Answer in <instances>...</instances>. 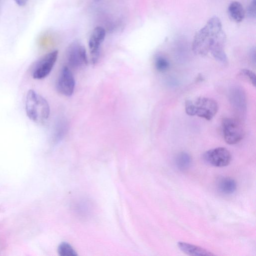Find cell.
I'll return each instance as SVG.
<instances>
[{"label": "cell", "mask_w": 256, "mask_h": 256, "mask_svg": "<svg viewBox=\"0 0 256 256\" xmlns=\"http://www.w3.org/2000/svg\"><path fill=\"white\" fill-rule=\"evenodd\" d=\"M106 36V31L101 26H97L92 32L89 40L88 48L90 53L91 62L96 63L99 58L100 47Z\"/></svg>", "instance_id": "10"}, {"label": "cell", "mask_w": 256, "mask_h": 256, "mask_svg": "<svg viewBox=\"0 0 256 256\" xmlns=\"http://www.w3.org/2000/svg\"><path fill=\"white\" fill-rule=\"evenodd\" d=\"M229 100L234 110L240 116H244L247 110V98L244 90L240 86L232 88L229 92Z\"/></svg>", "instance_id": "9"}, {"label": "cell", "mask_w": 256, "mask_h": 256, "mask_svg": "<svg viewBox=\"0 0 256 256\" xmlns=\"http://www.w3.org/2000/svg\"><path fill=\"white\" fill-rule=\"evenodd\" d=\"M66 60L68 65L73 69H80L86 66L88 58L84 46L77 42L71 44L66 50Z\"/></svg>", "instance_id": "6"}, {"label": "cell", "mask_w": 256, "mask_h": 256, "mask_svg": "<svg viewBox=\"0 0 256 256\" xmlns=\"http://www.w3.org/2000/svg\"><path fill=\"white\" fill-rule=\"evenodd\" d=\"M178 248L184 254L194 256H211L214 254L210 252L197 246L185 242H179L177 243Z\"/></svg>", "instance_id": "11"}, {"label": "cell", "mask_w": 256, "mask_h": 256, "mask_svg": "<svg viewBox=\"0 0 256 256\" xmlns=\"http://www.w3.org/2000/svg\"><path fill=\"white\" fill-rule=\"evenodd\" d=\"M58 51L54 50L43 56L34 64L32 70L34 78L42 80L52 71L58 58Z\"/></svg>", "instance_id": "5"}, {"label": "cell", "mask_w": 256, "mask_h": 256, "mask_svg": "<svg viewBox=\"0 0 256 256\" xmlns=\"http://www.w3.org/2000/svg\"><path fill=\"white\" fill-rule=\"evenodd\" d=\"M218 191L224 194H230L236 189V181L229 177H222L220 178L216 184Z\"/></svg>", "instance_id": "12"}, {"label": "cell", "mask_w": 256, "mask_h": 256, "mask_svg": "<svg viewBox=\"0 0 256 256\" xmlns=\"http://www.w3.org/2000/svg\"><path fill=\"white\" fill-rule=\"evenodd\" d=\"M247 16L252 18H255L256 16V0H252L246 10Z\"/></svg>", "instance_id": "18"}, {"label": "cell", "mask_w": 256, "mask_h": 256, "mask_svg": "<svg viewBox=\"0 0 256 256\" xmlns=\"http://www.w3.org/2000/svg\"><path fill=\"white\" fill-rule=\"evenodd\" d=\"M228 12L231 19L236 22H242L245 16V11L242 5L237 1L232 2L230 4Z\"/></svg>", "instance_id": "13"}, {"label": "cell", "mask_w": 256, "mask_h": 256, "mask_svg": "<svg viewBox=\"0 0 256 256\" xmlns=\"http://www.w3.org/2000/svg\"><path fill=\"white\" fill-rule=\"evenodd\" d=\"M250 59L251 61L253 62L254 64L256 63V49L254 48H252L250 50Z\"/></svg>", "instance_id": "19"}, {"label": "cell", "mask_w": 256, "mask_h": 256, "mask_svg": "<svg viewBox=\"0 0 256 256\" xmlns=\"http://www.w3.org/2000/svg\"><path fill=\"white\" fill-rule=\"evenodd\" d=\"M202 157L206 162L216 167L227 166L232 160L230 152L224 147L210 150L204 154Z\"/></svg>", "instance_id": "7"}, {"label": "cell", "mask_w": 256, "mask_h": 256, "mask_svg": "<svg viewBox=\"0 0 256 256\" xmlns=\"http://www.w3.org/2000/svg\"><path fill=\"white\" fill-rule=\"evenodd\" d=\"M57 90L60 94L70 96L74 92L75 88V80L72 72L68 66L62 68L56 83Z\"/></svg>", "instance_id": "8"}, {"label": "cell", "mask_w": 256, "mask_h": 256, "mask_svg": "<svg viewBox=\"0 0 256 256\" xmlns=\"http://www.w3.org/2000/svg\"><path fill=\"white\" fill-rule=\"evenodd\" d=\"M16 3L20 6H24L26 2L28 0H14Z\"/></svg>", "instance_id": "20"}, {"label": "cell", "mask_w": 256, "mask_h": 256, "mask_svg": "<svg viewBox=\"0 0 256 256\" xmlns=\"http://www.w3.org/2000/svg\"><path fill=\"white\" fill-rule=\"evenodd\" d=\"M154 66L160 72L166 71L170 66V62L167 58L162 56H158L154 60Z\"/></svg>", "instance_id": "15"}, {"label": "cell", "mask_w": 256, "mask_h": 256, "mask_svg": "<svg viewBox=\"0 0 256 256\" xmlns=\"http://www.w3.org/2000/svg\"><path fill=\"white\" fill-rule=\"evenodd\" d=\"M239 74L245 77L254 86L256 84V76L255 73L252 70L242 68L240 71Z\"/></svg>", "instance_id": "17"}, {"label": "cell", "mask_w": 256, "mask_h": 256, "mask_svg": "<svg viewBox=\"0 0 256 256\" xmlns=\"http://www.w3.org/2000/svg\"><path fill=\"white\" fill-rule=\"evenodd\" d=\"M222 130L224 138L229 144H238L244 134L242 124L237 118H224L222 120Z\"/></svg>", "instance_id": "4"}, {"label": "cell", "mask_w": 256, "mask_h": 256, "mask_svg": "<svg viewBox=\"0 0 256 256\" xmlns=\"http://www.w3.org/2000/svg\"><path fill=\"white\" fill-rule=\"evenodd\" d=\"M184 108L186 112L189 116H197L210 120L218 112V104L213 98L199 96L194 100H186Z\"/></svg>", "instance_id": "3"}, {"label": "cell", "mask_w": 256, "mask_h": 256, "mask_svg": "<svg viewBox=\"0 0 256 256\" xmlns=\"http://www.w3.org/2000/svg\"><path fill=\"white\" fill-rule=\"evenodd\" d=\"M26 111L30 119L40 123L48 118L50 108L48 102L43 96L30 90L26 96Z\"/></svg>", "instance_id": "2"}, {"label": "cell", "mask_w": 256, "mask_h": 256, "mask_svg": "<svg viewBox=\"0 0 256 256\" xmlns=\"http://www.w3.org/2000/svg\"><path fill=\"white\" fill-rule=\"evenodd\" d=\"M226 36L222 22L216 16H212L195 34L192 50L196 55L205 56L210 53L218 62L226 64L228 58L224 48Z\"/></svg>", "instance_id": "1"}, {"label": "cell", "mask_w": 256, "mask_h": 256, "mask_svg": "<svg viewBox=\"0 0 256 256\" xmlns=\"http://www.w3.org/2000/svg\"><path fill=\"white\" fill-rule=\"evenodd\" d=\"M58 252L62 256H77L76 252L72 246L66 243H62L58 248Z\"/></svg>", "instance_id": "16"}, {"label": "cell", "mask_w": 256, "mask_h": 256, "mask_svg": "<svg viewBox=\"0 0 256 256\" xmlns=\"http://www.w3.org/2000/svg\"><path fill=\"white\" fill-rule=\"evenodd\" d=\"M175 163L176 167L180 170H186L190 166L192 158L186 152H181L176 156Z\"/></svg>", "instance_id": "14"}]
</instances>
